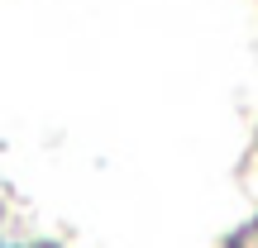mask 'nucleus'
Returning <instances> with one entry per match:
<instances>
[{"mask_svg": "<svg viewBox=\"0 0 258 248\" xmlns=\"http://www.w3.org/2000/svg\"><path fill=\"white\" fill-rule=\"evenodd\" d=\"M0 248H15V243H0Z\"/></svg>", "mask_w": 258, "mask_h": 248, "instance_id": "nucleus-1", "label": "nucleus"}]
</instances>
